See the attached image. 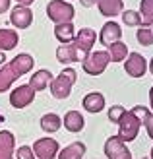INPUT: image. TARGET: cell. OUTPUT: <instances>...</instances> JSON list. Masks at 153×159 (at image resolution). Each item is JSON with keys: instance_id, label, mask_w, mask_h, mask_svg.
<instances>
[{"instance_id": "15", "label": "cell", "mask_w": 153, "mask_h": 159, "mask_svg": "<svg viewBox=\"0 0 153 159\" xmlns=\"http://www.w3.org/2000/svg\"><path fill=\"white\" fill-rule=\"evenodd\" d=\"M56 58H58V62H62V64H72V62L83 60L82 57H79V52H78V49H76L74 43L60 45L58 49H56Z\"/></svg>"}, {"instance_id": "18", "label": "cell", "mask_w": 153, "mask_h": 159, "mask_svg": "<svg viewBox=\"0 0 153 159\" xmlns=\"http://www.w3.org/2000/svg\"><path fill=\"white\" fill-rule=\"evenodd\" d=\"M52 74L49 72V70H37V72L31 76V80H29V85L33 87V91H43V89H47V85L51 87V84H52Z\"/></svg>"}, {"instance_id": "23", "label": "cell", "mask_w": 153, "mask_h": 159, "mask_svg": "<svg viewBox=\"0 0 153 159\" xmlns=\"http://www.w3.org/2000/svg\"><path fill=\"white\" fill-rule=\"evenodd\" d=\"M109 57H110V62H122L128 58V47L126 43L122 41H116V43H112L109 47Z\"/></svg>"}, {"instance_id": "32", "label": "cell", "mask_w": 153, "mask_h": 159, "mask_svg": "<svg viewBox=\"0 0 153 159\" xmlns=\"http://www.w3.org/2000/svg\"><path fill=\"white\" fill-rule=\"evenodd\" d=\"M79 4L85 6V8H91L93 4H99V0H79Z\"/></svg>"}, {"instance_id": "1", "label": "cell", "mask_w": 153, "mask_h": 159, "mask_svg": "<svg viewBox=\"0 0 153 159\" xmlns=\"http://www.w3.org/2000/svg\"><path fill=\"white\" fill-rule=\"evenodd\" d=\"M76 80H78V72L74 68H64L51 84L52 97L54 99H68V95L72 91V87H74Z\"/></svg>"}, {"instance_id": "38", "label": "cell", "mask_w": 153, "mask_h": 159, "mask_svg": "<svg viewBox=\"0 0 153 159\" xmlns=\"http://www.w3.org/2000/svg\"><path fill=\"white\" fill-rule=\"evenodd\" d=\"M142 159H149V157H142Z\"/></svg>"}, {"instance_id": "17", "label": "cell", "mask_w": 153, "mask_h": 159, "mask_svg": "<svg viewBox=\"0 0 153 159\" xmlns=\"http://www.w3.org/2000/svg\"><path fill=\"white\" fill-rule=\"evenodd\" d=\"M83 109L87 113H101L105 109V95L99 91H91L83 97Z\"/></svg>"}, {"instance_id": "21", "label": "cell", "mask_w": 153, "mask_h": 159, "mask_svg": "<svg viewBox=\"0 0 153 159\" xmlns=\"http://www.w3.org/2000/svg\"><path fill=\"white\" fill-rule=\"evenodd\" d=\"M99 12L107 18L122 14V0H99Z\"/></svg>"}, {"instance_id": "33", "label": "cell", "mask_w": 153, "mask_h": 159, "mask_svg": "<svg viewBox=\"0 0 153 159\" xmlns=\"http://www.w3.org/2000/svg\"><path fill=\"white\" fill-rule=\"evenodd\" d=\"M16 2H20V6H29V4H33L35 0H16Z\"/></svg>"}, {"instance_id": "16", "label": "cell", "mask_w": 153, "mask_h": 159, "mask_svg": "<svg viewBox=\"0 0 153 159\" xmlns=\"http://www.w3.org/2000/svg\"><path fill=\"white\" fill-rule=\"evenodd\" d=\"M87 148L83 142H72L70 146L62 148L58 152V159H83Z\"/></svg>"}, {"instance_id": "4", "label": "cell", "mask_w": 153, "mask_h": 159, "mask_svg": "<svg viewBox=\"0 0 153 159\" xmlns=\"http://www.w3.org/2000/svg\"><path fill=\"white\" fill-rule=\"evenodd\" d=\"M140 126H142L140 118L136 116L132 111H126L122 115V118H120V122H118V136L122 138L126 144L128 142H134L140 134Z\"/></svg>"}, {"instance_id": "5", "label": "cell", "mask_w": 153, "mask_h": 159, "mask_svg": "<svg viewBox=\"0 0 153 159\" xmlns=\"http://www.w3.org/2000/svg\"><path fill=\"white\" fill-rule=\"evenodd\" d=\"M103 152L107 155V159H132V152L126 146V142L116 134V136L107 138L103 146Z\"/></svg>"}, {"instance_id": "34", "label": "cell", "mask_w": 153, "mask_h": 159, "mask_svg": "<svg viewBox=\"0 0 153 159\" xmlns=\"http://www.w3.org/2000/svg\"><path fill=\"white\" fill-rule=\"evenodd\" d=\"M149 107H151V111H153V87L149 89Z\"/></svg>"}, {"instance_id": "35", "label": "cell", "mask_w": 153, "mask_h": 159, "mask_svg": "<svg viewBox=\"0 0 153 159\" xmlns=\"http://www.w3.org/2000/svg\"><path fill=\"white\" fill-rule=\"evenodd\" d=\"M4 60H6V57H4V52L0 51V66H4Z\"/></svg>"}, {"instance_id": "36", "label": "cell", "mask_w": 153, "mask_h": 159, "mask_svg": "<svg viewBox=\"0 0 153 159\" xmlns=\"http://www.w3.org/2000/svg\"><path fill=\"white\" fill-rule=\"evenodd\" d=\"M149 70H151V74H153V58H151V62H149Z\"/></svg>"}, {"instance_id": "10", "label": "cell", "mask_w": 153, "mask_h": 159, "mask_svg": "<svg viewBox=\"0 0 153 159\" xmlns=\"http://www.w3.org/2000/svg\"><path fill=\"white\" fill-rule=\"evenodd\" d=\"M18 78H21V72L12 64V60L6 62L4 66H0V93L10 89L12 84H14Z\"/></svg>"}, {"instance_id": "3", "label": "cell", "mask_w": 153, "mask_h": 159, "mask_svg": "<svg viewBox=\"0 0 153 159\" xmlns=\"http://www.w3.org/2000/svg\"><path fill=\"white\" fill-rule=\"evenodd\" d=\"M47 16L58 25V23H72L74 18V6L66 0H51L47 4Z\"/></svg>"}, {"instance_id": "22", "label": "cell", "mask_w": 153, "mask_h": 159, "mask_svg": "<svg viewBox=\"0 0 153 159\" xmlns=\"http://www.w3.org/2000/svg\"><path fill=\"white\" fill-rule=\"evenodd\" d=\"M62 126V118L56 115V113H47L41 116V128L47 134H52V132H58Z\"/></svg>"}, {"instance_id": "9", "label": "cell", "mask_w": 153, "mask_h": 159, "mask_svg": "<svg viewBox=\"0 0 153 159\" xmlns=\"http://www.w3.org/2000/svg\"><path fill=\"white\" fill-rule=\"evenodd\" d=\"M124 70H126V74L132 76V78H142L147 70V62L140 52H130L126 62H124Z\"/></svg>"}, {"instance_id": "6", "label": "cell", "mask_w": 153, "mask_h": 159, "mask_svg": "<svg viewBox=\"0 0 153 159\" xmlns=\"http://www.w3.org/2000/svg\"><path fill=\"white\" fill-rule=\"evenodd\" d=\"M60 146L54 138H39L33 144V153L37 159H54L58 157Z\"/></svg>"}, {"instance_id": "13", "label": "cell", "mask_w": 153, "mask_h": 159, "mask_svg": "<svg viewBox=\"0 0 153 159\" xmlns=\"http://www.w3.org/2000/svg\"><path fill=\"white\" fill-rule=\"evenodd\" d=\"M120 35H122V29H120V25L116 21H107L101 29V43L105 47H110L112 43H116Z\"/></svg>"}, {"instance_id": "26", "label": "cell", "mask_w": 153, "mask_h": 159, "mask_svg": "<svg viewBox=\"0 0 153 159\" xmlns=\"http://www.w3.org/2000/svg\"><path fill=\"white\" fill-rule=\"evenodd\" d=\"M122 20H124L126 25H130V27H136V25H140V23H142L140 14L134 12V10H126V12H122Z\"/></svg>"}, {"instance_id": "11", "label": "cell", "mask_w": 153, "mask_h": 159, "mask_svg": "<svg viewBox=\"0 0 153 159\" xmlns=\"http://www.w3.org/2000/svg\"><path fill=\"white\" fill-rule=\"evenodd\" d=\"M10 21L18 29H25V27L31 25V21H33V14H31V10L27 6H16L10 14Z\"/></svg>"}, {"instance_id": "2", "label": "cell", "mask_w": 153, "mask_h": 159, "mask_svg": "<svg viewBox=\"0 0 153 159\" xmlns=\"http://www.w3.org/2000/svg\"><path fill=\"white\" fill-rule=\"evenodd\" d=\"M109 62H110L109 51H93V52H89L83 58L82 66H83V72L85 74H89V76H101L105 72V68L109 66Z\"/></svg>"}, {"instance_id": "29", "label": "cell", "mask_w": 153, "mask_h": 159, "mask_svg": "<svg viewBox=\"0 0 153 159\" xmlns=\"http://www.w3.org/2000/svg\"><path fill=\"white\" fill-rule=\"evenodd\" d=\"M132 113H134L136 116H138V118H140V120H142V124H143V120H146V118H147V115L151 113V111H149L147 107H142V105H136V107L132 109Z\"/></svg>"}, {"instance_id": "37", "label": "cell", "mask_w": 153, "mask_h": 159, "mask_svg": "<svg viewBox=\"0 0 153 159\" xmlns=\"http://www.w3.org/2000/svg\"><path fill=\"white\" fill-rule=\"evenodd\" d=\"M149 159H153V148H151V153H149Z\"/></svg>"}, {"instance_id": "7", "label": "cell", "mask_w": 153, "mask_h": 159, "mask_svg": "<svg viewBox=\"0 0 153 159\" xmlns=\"http://www.w3.org/2000/svg\"><path fill=\"white\" fill-rule=\"evenodd\" d=\"M35 99V91L29 84L25 85H18L16 89L10 91V105L16 109H25L27 105H31Z\"/></svg>"}, {"instance_id": "24", "label": "cell", "mask_w": 153, "mask_h": 159, "mask_svg": "<svg viewBox=\"0 0 153 159\" xmlns=\"http://www.w3.org/2000/svg\"><path fill=\"white\" fill-rule=\"evenodd\" d=\"M140 18L143 27H147L153 23V0H142L140 4Z\"/></svg>"}, {"instance_id": "31", "label": "cell", "mask_w": 153, "mask_h": 159, "mask_svg": "<svg viewBox=\"0 0 153 159\" xmlns=\"http://www.w3.org/2000/svg\"><path fill=\"white\" fill-rule=\"evenodd\" d=\"M10 8V0H0V14H4Z\"/></svg>"}, {"instance_id": "14", "label": "cell", "mask_w": 153, "mask_h": 159, "mask_svg": "<svg viewBox=\"0 0 153 159\" xmlns=\"http://www.w3.org/2000/svg\"><path fill=\"white\" fill-rule=\"evenodd\" d=\"M62 124H64V128H66L68 132H82L83 130V126H85V118L82 113H78V111H68L66 115H64L62 118Z\"/></svg>"}, {"instance_id": "28", "label": "cell", "mask_w": 153, "mask_h": 159, "mask_svg": "<svg viewBox=\"0 0 153 159\" xmlns=\"http://www.w3.org/2000/svg\"><path fill=\"white\" fill-rule=\"evenodd\" d=\"M16 157H18V159H37L31 146H20L18 152H16Z\"/></svg>"}, {"instance_id": "20", "label": "cell", "mask_w": 153, "mask_h": 159, "mask_svg": "<svg viewBox=\"0 0 153 159\" xmlns=\"http://www.w3.org/2000/svg\"><path fill=\"white\" fill-rule=\"evenodd\" d=\"M54 37L58 39L62 45H68L74 41L76 37V27L72 25V23H58V25L54 27Z\"/></svg>"}, {"instance_id": "30", "label": "cell", "mask_w": 153, "mask_h": 159, "mask_svg": "<svg viewBox=\"0 0 153 159\" xmlns=\"http://www.w3.org/2000/svg\"><path fill=\"white\" fill-rule=\"evenodd\" d=\"M143 126H146V130H147V136L153 140V113L147 115V118L143 120Z\"/></svg>"}, {"instance_id": "25", "label": "cell", "mask_w": 153, "mask_h": 159, "mask_svg": "<svg viewBox=\"0 0 153 159\" xmlns=\"http://www.w3.org/2000/svg\"><path fill=\"white\" fill-rule=\"evenodd\" d=\"M136 39H138L140 45L151 47L153 45V29H149V27H140L138 33H136Z\"/></svg>"}, {"instance_id": "8", "label": "cell", "mask_w": 153, "mask_h": 159, "mask_svg": "<svg viewBox=\"0 0 153 159\" xmlns=\"http://www.w3.org/2000/svg\"><path fill=\"white\" fill-rule=\"evenodd\" d=\"M95 39H97V35H95V31L89 29V27H83V29L78 31V35L74 37V45H76V49H78V52H79V57H82V58H85L87 54L93 51Z\"/></svg>"}, {"instance_id": "12", "label": "cell", "mask_w": 153, "mask_h": 159, "mask_svg": "<svg viewBox=\"0 0 153 159\" xmlns=\"http://www.w3.org/2000/svg\"><path fill=\"white\" fill-rule=\"evenodd\" d=\"M16 136L10 130H0V159H14Z\"/></svg>"}, {"instance_id": "27", "label": "cell", "mask_w": 153, "mask_h": 159, "mask_svg": "<svg viewBox=\"0 0 153 159\" xmlns=\"http://www.w3.org/2000/svg\"><path fill=\"white\" fill-rule=\"evenodd\" d=\"M124 113H126V109H124L122 105H112V107L109 109V120L115 122V124H118Z\"/></svg>"}, {"instance_id": "19", "label": "cell", "mask_w": 153, "mask_h": 159, "mask_svg": "<svg viewBox=\"0 0 153 159\" xmlns=\"http://www.w3.org/2000/svg\"><path fill=\"white\" fill-rule=\"evenodd\" d=\"M18 43H20V37L14 29H4V27L0 29V51L2 52L16 49Z\"/></svg>"}]
</instances>
